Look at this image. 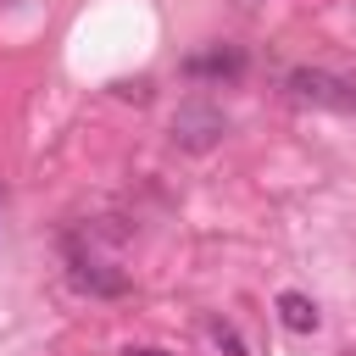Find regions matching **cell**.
Listing matches in <instances>:
<instances>
[{"label": "cell", "instance_id": "6da1fadb", "mask_svg": "<svg viewBox=\"0 0 356 356\" xmlns=\"http://www.w3.org/2000/svg\"><path fill=\"white\" fill-rule=\"evenodd\" d=\"M289 100L300 106H323V111H356V78L345 72H328V67H295L284 78Z\"/></svg>", "mask_w": 356, "mask_h": 356}, {"label": "cell", "instance_id": "7a4b0ae2", "mask_svg": "<svg viewBox=\"0 0 356 356\" xmlns=\"http://www.w3.org/2000/svg\"><path fill=\"white\" fill-rule=\"evenodd\" d=\"M222 128H228V117H222V106H211V100H189V106H178V117H172V139H178L184 150H211V145L222 139Z\"/></svg>", "mask_w": 356, "mask_h": 356}, {"label": "cell", "instance_id": "3957f363", "mask_svg": "<svg viewBox=\"0 0 356 356\" xmlns=\"http://www.w3.org/2000/svg\"><path fill=\"white\" fill-rule=\"evenodd\" d=\"M67 273L83 295H122L128 289V273H117L111 261H100L95 250H83L78 239H67Z\"/></svg>", "mask_w": 356, "mask_h": 356}, {"label": "cell", "instance_id": "277c9868", "mask_svg": "<svg viewBox=\"0 0 356 356\" xmlns=\"http://www.w3.org/2000/svg\"><path fill=\"white\" fill-rule=\"evenodd\" d=\"M184 72L206 78V83H234V78H245V50L239 44H206V50L184 56Z\"/></svg>", "mask_w": 356, "mask_h": 356}, {"label": "cell", "instance_id": "5b68a950", "mask_svg": "<svg viewBox=\"0 0 356 356\" xmlns=\"http://www.w3.org/2000/svg\"><path fill=\"white\" fill-rule=\"evenodd\" d=\"M273 312H278V323H284L289 334H317V328H323L317 300H312V295H300V289H284V295L273 300Z\"/></svg>", "mask_w": 356, "mask_h": 356}, {"label": "cell", "instance_id": "8992f818", "mask_svg": "<svg viewBox=\"0 0 356 356\" xmlns=\"http://www.w3.org/2000/svg\"><path fill=\"white\" fill-rule=\"evenodd\" d=\"M206 339H211L217 350H228V356H250V350H245V339H239V328H234V323H222V317H211V323H206Z\"/></svg>", "mask_w": 356, "mask_h": 356}, {"label": "cell", "instance_id": "52a82bcc", "mask_svg": "<svg viewBox=\"0 0 356 356\" xmlns=\"http://www.w3.org/2000/svg\"><path fill=\"white\" fill-rule=\"evenodd\" d=\"M122 356H172V350H156V345H134V350H122Z\"/></svg>", "mask_w": 356, "mask_h": 356}, {"label": "cell", "instance_id": "ba28073f", "mask_svg": "<svg viewBox=\"0 0 356 356\" xmlns=\"http://www.w3.org/2000/svg\"><path fill=\"white\" fill-rule=\"evenodd\" d=\"M0 211H6V195H0Z\"/></svg>", "mask_w": 356, "mask_h": 356}]
</instances>
